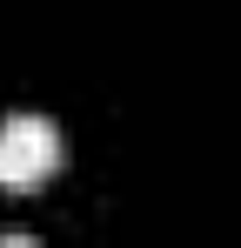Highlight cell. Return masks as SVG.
<instances>
[{
	"mask_svg": "<svg viewBox=\"0 0 241 248\" xmlns=\"http://www.w3.org/2000/svg\"><path fill=\"white\" fill-rule=\"evenodd\" d=\"M60 168V127L20 108V114H0V181L7 188H34L40 174Z\"/></svg>",
	"mask_w": 241,
	"mask_h": 248,
	"instance_id": "1",
	"label": "cell"
},
{
	"mask_svg": "<svg viewBox=\"0 0 241 248\" xmlns=\"http://www.w3.org/2000/svg\"><path fill=\"white\" fill-rule=\"evenodd\" d=\"M0 248H47V242L27 235V228H0Z\"/></svg>",
	"mask_w": 241,
	"mask_h": 248,
	"instance_id": "2",
	"label": "cell"
}]
</instances>
